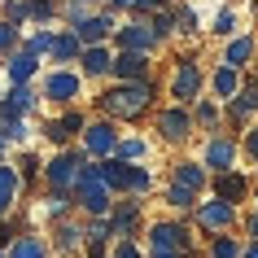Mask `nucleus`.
<instances>
[{"label": "nucleus", "instance_id": "nucleus-1", "mask_svg": "<svg viewBox=\"0 0 258 258\" xmlns=\"http://www.w3.org/2000/svg\"><path fill=\"white\" fill-rule=\"evenodd\" d=\"M153 101V83H118V88H109L105 92V109L109 114H118V118H136V114H145Z\"/></svg>", "mask_w": 258, "mask_h": 258}, {"label": "nucleus", "instance_id": "nucleus-2", "mask_svg": "<svg viewBox=\"0 0 258 258\" xmlns=\"http://www.w3.org/2000/svg\"><path fill=\"white\" fill-rule=\"evenodd\" d=\"M75 192H79V206L88 215H105L109 210V184L96 175V166H83V179H79Z\"/></svg>", "mask_w": 258, "mask_h": 258}, {"label": "nucleus", "instance_id": "nucleus-3", "mask_svg": "<svg viewBox=\"0 0 258 258\" xmlns=\"http://www.w3.org/2000/svg\"><path fill=\"white\" fill-rule=\"evenodd\" d=\"M79 179H83V153H61V158L48 162V184H53V192L79 188Z\"/></svg>", "mask_w": 258, "mask_h": 258}, {"label": "nucleus", "instance_id": "nucleus-4", "mask_svg": "<svg viewBox=\"0 0 258 258\" xmlns=\"http://www.w3.org/2000/svg\"><path fill=\"white\" fill-rule=\"evenodd\" d=\"M197 92H202V70H197V61H179L175 79H171V96H175L179 105H188V101H197Z\"/></svg>", "mask_w": 258, "mask_h": 258}, {"label": "nucleus", "instance_id": "nucleus-5", "mask_svg": "<svg viewBox=\"0 0 258 258\" xmlns=\"http://www.w3.org/2000/svg\"><path fill=\"white\" fill-rule=\"evenodd\" d=\"M197 223H202V228H210V232H219V236H223V232L232 228V223H236V206H228V202H202L197 206Z\"/></svg>", "mask_w": 258, "mask_h": 258}, {"label": "nucleus", "instance_id": "nucleus-6", "mask_svg": "<svg viewBox=\"0 0 258 258\" xmlns=\"http://www.w3.org/2000/svg\"><path fill=\"white\" fill-rule=\"evenodd\" d=\"M153 254H184L188 249V228L179 223H153Z\"/></svg>", "mask_w": 258, "mask_h": 258}, {"label": "nucleus", "instance_id": "nucleus-7", "mask_svg": "<svg viewBox=\"0 0 258 258\" xmlns=\"http://www.w3.org/2000/svg\"><path fill=\"white\" fill-rule=\"evenodd\" d=\"M153 44H158V35H153V22H132V27L118 31V48L122 53H153Z\"/></svg>", "mask_w": 258, "mask_h": 258}, {"label": "nucleus", "instance_id": "nucleus-8", "mask_svg": "<svg viewBox=\"0 0 258 258\" xmlns=\"http://www.w3.org/2000/svg\"><path fill=\"white\" fill-rule=\"evenodd\" d=\"M206 166H210L215 175L232 171V166H236V140L232 136H210V145H206Z\"/></svg>", "mask_w": 258, "mask_h": 258}, {"label": "nucleus", "instance_id": "nucleus-9", "mask_svg": "<svg viewBox=\"0 0 258 258\" xmlns=\"http://www.w3.org/2000/svg\"><path fill=\"white\" fill-rule=\"evenodd\" d=\"M114 75L127 83H145L149 79V57L145 53H118L114 57Z\"/></svg>", "mask_w": 258, "mask_h": 258}, {"label": "nucleus", "instance_id": "nucleus-10", "mask_svg": "<svg viewBox=\"0 0 258 258\" xmlns=\"http://www.w3.org/2000/svg\"><path fill=\"white\" fill-rule=\"evenodd\" d=\"M215 192H219V202H245V192H249V179L241 175V171H223V175H215Z\"/></svg>", "mask_w": 258, "mask_h": 258}, {"label": "nucleus", "instance_id": "nucleus-11", "mask_svg": "<svg viewBox=\"0 0 258 258\" xmlns=\"http://www.w3.org/2000/svg\"><path fill=\"white\" fill-rule=\"evenodd\" d=\"M88 136H83V149L88 153H114L118 149V136H114V127L109 122H92V127H83Z\"/></svg>", "mask_w": 258, "mask_h": 258}, {"label": "nucleus", "instance_id": "nucleus-12", "mask_svg": "<svg viewBox=\"0 0 258 258\" xmlns=\"http://www.w3.org/2000/svg\"><path fill=\"white\" fill-rule=\"evenodd\" d=\"M192 114L188 109H166L162 118H158V127H162V136L166 140H188V132H192Z\"/></svg>", "mask_w": 258, "mask_h": 258}, {"label": "nucleus", "instance_id": "nucleus-13", "mask_svg": "<svg viewBox=\"0 0 258 258\" xmlns=\"http://www.w3.org/2000/svg\"><path fill=\"white\" fill-rule=\"evenodd\" d=\"M258 57V44L249 40V35H236V40L228 44V53H223V66H232V70H245L249 61Z\"/></svg>", "mask_w": 258, "mask_h": 258}, {"label": "nucleus", "instance_id": "nucleus-14", "mask_svg": "<svg viewBox=\"0 0 258 258\" xmlns=\"http://www.w3.org/2000/svg\"><path fill=\"white\" fill-rule=\"evenodd\" d=\"M44 92L53 96V101H75V92H79V75H70V70H53L48 83H44Z\"/></svg>", "mask_w": 258, "mask_h": 258}, {"label": "nucleus", "instance_id": "nucleus-15", "mask_svg": "<svg viewBox=\"0 0 258 258\" xmlns=\"http://www.w3.org/2000/svg\"><path fill=\"white\" fill-rule=\"evenodd\" d=\"M210 88H215V96L228 105L232 96L241 92V70H232V66H219L215 70V79H210Z\"/></svg>", "mask_w": 258, "mask_h": 258}, {"label": "nucleus", "instance_id": "nucleus-16", "mask_svg": "<svg viewBox=\"0 0 258 258\" xmlns=\"http://www.w3.org/2000/svg\"><path fill=\"white\" fill-rule=\"evenodd\" d=\"M109 27H114V22H109L105 14H101V18H83L79 27H75V35H79V44H88V48H96V44H101V40L109 35Z\"/></svg>", "mask_w": 258, "mask_h": 258}, {"label": "nucleus", "instance_id": "nucleus-17", "mask_svg": "<svg viewBox=\"0 0 258 258\" xmlns=\"http://www.w3.org/2000/svg\"><path fill=\"white\" fill-rule=\"evenodd\" d=\"M96 175L105 179L109 188H132V166H127V162H118V158L101 162V166H96Z\"/></svg>", "mask_w": 258, "mask_h": 258}, {"label": "nucleus", "instance_id": "nucleus-18", "mask_svg": "<svg viewBox=\"0 0 258 258\" xmlns=\"http://www.w3.org/2000/svg\"><path fill=\"white\" fill-rule=\"evenodd\" d=\"M35 105V96H31V88H14V92L0 101V118H18V114H27V109Z\"/></svg>", "mask_w": 258, "mask_h": 258}, {"label": "nucleus", "instance_id": "nucleus-19", "mask_svg": "<svg viewBox=\"0 0 258 258\" xmlns=\"http://www.w3.org/2000/svg\"><path fill=\"white\" fill-rule=\"evenodd\" d=\"M35 75V53H14L9 57V79H14V88H27V79Z\"/></svg>", "mask_w": 258, "mask_h": 258}, {"label": "nucleus", "instance_id": "nucleus-20", "mask_svg": "<svg viewBox=\"0 0 258 258\" xmlns=\"http://www.w3.org/2000/svg\"><path fill=\"white\" fill-rule=\"evenodd\" d=\"M175 184H179V188H188V192H202V188H206V166L179 162V166H175Z\"/></svg>", "mask_w": 258, "mask_h": 258}, {"label": "nucleus", "instance_id": "nucleus-21", "mask_svg": "<svg viewBox=\"0 0 258 258\" xmlns=\"http://www.w3.org/2000/svg\"><path fill=\"white\" fill-rule=\"evenodd\" d=\"M18 188H22V175H18L14 166H0V215H5V210L14 206Z\"/></svg>", "mask_w": 258, "mask_h": 258}, {"label": "nucleus", "instance_id": "nucleus-22", "mask_svg": "<svg viewBox=\"0 0 258 258\" xmlns=\"http://www.w3.org/2000/svg\"><path fill=\"white\" fill-rule=\"evenodd\" d=\"M75 132H83V114H66L61 122H48V127H44V136L57 140V145H61V140H70Z\"/></svg>", "mask_w": 258, "mask_h": 258}, {"label": "nucleus", "instance_id": "nucleus-23", "mask_svg": "<svg viewBox=\"0 0 258 258\" xmlns=\"http://www.w3.org/2000/svg\"><path fill=\"white\" fill-rule=\"evenodd\" d=\"M105 70H114V57L96 44V48H83V75H105Z\"/></svg>", "mask_w": 258, "mask_h": 258}, {"label": "nucleus", "instance_id": "nucleus-24", "mask_svg": "<svg viewBox=\"0 0 258 258\" xmlns=\"http://www.w3.org/2000/svg\"><path fill=\"white\" fill-rule=\"evenodd\" d=\"M9 258H48V249H44L40 236H22V241H14Z\"/></svg>", "mask_w": 258, "mask_h": 258}, {"label": "nucleus", "instance_id": "nucleus-25", "mask_svg": "<svg viewBox=\"0 0 258 258\" xmlns=\"http://www.w3.org/2000/svg\"><path fill=\"white\" fill-rule=\"evenodd\" d=\"M136 215H140V206H136V202L118 206V210H114V236H127V232L136 228Z\"/></svg>", "mask_w": 258, "mask_h": 258}, {"label": "nucleus", "instance_id": "nucleus-26", "mask_svg": "<svg viewBox=\"0 0 258 258\" xmlns=\"http://www.w3.org/2000/svg\"><path fill=\"white\" fill-rule=\"evenodd\" d=\"M241 254H245V245L236 236H215L210 241V258H241Z\"/></svg>", "mask_w": 258, "mask_h": 258}, {"label": "nucleus", "instance_id": "nucleus-27", "mask_svg": "<svg viewBox=\"0 0 258 258\" xmlns=\"http://www.w3.org/2000/svg\"><path fill=\"white\" fill-rule=\"evenodd\" d=\"M53 57L57 61H75L79 57V35H53Z\"/></svg>", "mask_w": 258, "mask_h": 258}, {"label": "nucleus", "instance_id": "nucleus-28", "mask_svg": "<svg viewBox=\"0 0 258 258\" xmlns=\"http://www.w3.org/2000/svg\"><path fill=\"white\" fill-rule=\"evenodd\" d=\"M166 202L175 206V210H192V206H197V192H188V188H179V184H171V188H166Z\"/></svg>", "mask_w": 258, "mask_h": 258}, {"label": "nucleus", "instance_id": "nucleus-29", "mask_svg": "<svg viewBox=\"0 0 258 258\" xmlns=\"http://www.w3.org/2000/svg\"><path fill=\"white\" fill-rule=\"evenodd\" d=\"M27 53H53V31H35V35H31L27 40Z\"/></svg>", "mask_w": 258, "mask_h": 258}, {"label": "nucleus", "instance_id": "nucleus-30", "mask_svg": "<svg viewBox=\"0 0 258 258\" xmlns=\"http://www.w3.org/2000/svg\"><path fill=\"white\" fill-rule=\"evenodd\" d=\"M79 236H83L79 228H70V223H61V228H57V249H75V245H79Z\"/></svg>", "mask_w": 258, "mask_h": 258}, {"label": "nucleus", "instance_id": "nucleus-31", "mask_svg": "<svg viewBox=\"0 0 258 258\" xmlns=\"http://www.w3.org/2000/svg\"><path fill=\"white\" fill-rule=\"evenodd\" d=\"M118 162H127V158H140V153H145V140H118Z\"/></svg>", "mask_w": 258, "mask_h": 258}, {"label": "nucleus", "instance_id": "nucleus-32", "mask_svg": "<svg viewBox=\"0 0 258 258\" xmlns=\"http://www.w3.org/2000/svg\"><path fill=\"white\" fill-rule=\"evenodd\" d=\"M109 232H114V223H92L83 236H88V245H105V241H109Z\"/></svg>", "mask_w": 258, "mask_h": 258}, {"label": "nucleus", "instance_id": "nucleus-33", "mask_svg": "<svg viewBox=\"0 0 258 258\" xmlns=\"http://www.w3.org/2000/svg\"><path fill=\"white\" fill-rule=\"evenodd\" d=\"M192 27H197V14H192L188 5H179L175 9V31H192Z\"/></svg>", "mask_w": 258, "mask_h": 258}, {"label": "nucleus", "instance_id": "nucleus-34", "mask_svg": "<svg viewBox=\"0 0 258 258\" xmlns=\"http://www.w3.org/2000/svg\"><path fill=\"white\" fill-rule=\"evenodd\" d=\"M197 122H206V127H215V122H219V105H215V101H202V105H197Z\"/></svg>", "mask_w": 258, "mask_h": 258}, {"label": "nucleus", "instance_id": "nucleus-35", "mask_svg": "<svg viewBox=\"0 0 258 258\" xmlns=\"http://www.w3.org/2000/svg\"><path fill=\"white\" fill-rule=\"evenodd\" d=\"M232 31H236V14H232V9H223V14L215 18V35H232Z\"/></svg>", "mask_w": 258, "mask_h": 258}, {"label": "nucleus", "instance_id": "nucleus-36", "mask_svg": "<svg viewBox=\"0 0 258 258\" xmlns=\"http://www.w3.org/2000/svg\"><path fill=\"white\" fill-rule=\"evenodd\" d=\"M27 9H31V18H35V22H48V18H53V0H31Z\"/></svg>", "mask_w": 258, "mask_h": 258}, {"label": "nucleus", "instance_id": "nucleus-37", "mask_svg": "<svg viewBox=\"0 0 258 258\" xmlns=\"http://www.w3.org/2000/svg\"><path fill=\"white\" fill-rule=\"evenodd\" d=\"M18 44V27H9V22H0V53H9Z\"/></svg>", "mask_w": 258, "mask_h": 258}, {"label": "nucleus", "instance_id": "nucleus-38", "mask_svg": "<svg viewBox=\"0 0 258 258\" xmlns=\"http://www.w3.org/2000/svg\"><path fill=\"white\" fill-rule=\"evenodd\" d=\"M241 149H245V153H249V158L258 162V127H245V140H241Z\"/></svg>", "mask_w": 258, "mask_h": 258}, {"label": "nucleus", "instance_id": "nucleus-39", "mask_svg": "<svg viewBox=\"0 0 258 258\" xmlns=\"http://www.w3.org/2000/svg\"><path fill=\"white\" fill-rule=\"evenodd\" d=\"M149 188V171L145 166H132V192H145Z\"/></svg>", "mask_w": 258, "mask_h": 258}, {"label": "nucleus", "instance_id": "nucleus-40", "mask_svg": "<svg viewBox=\"0 0 258 258\" xmlns=\"http://www.w3.org/2000/svg\"><path fill=\"white\" fill-rule=\"evenodd\" d=\"M114 258H140V254H136V245H132V241H122L118 249H114Z\"/></svg>", "mask_w": 258, "mask_h": 258}, {"label": "nucleus", "instance_id": "nucleus-41", "mask_svg": "<svg viewBox=\"0 0 258 258\" xmlns=\"http://www.w3.org/2000/svg\"><path fill=\"white\" fill-rule=\"evenodd\" d=\"M241 258H258V241H249V245H245V254Z\"/></svg>", "mask_w": 258, "mask_h": 258}, {"label": "nucleus", "instance_id": "nucleus-42", "mask_svg": "<svg viewBox=\"0 0 258 258\" xmlns=\"http://www.w3.org/2000/svg\"><path fill=\"white\" fill-rule=\"evenodd\" d=\"M249 236H254V241H258V210H254V215H249Z\"/></svg>", "mask_w": 258, "mask_h": 258}, {"label": "nucleus", "instance_id": "nucleus-43", "mask_svg": "<svg viewBox=\"0 0 258 258\" xmlns=\"http://www.w3.org/2000/svg\"><path fill=\"white\" fill-rule=\"evenodd\" d=\"M162 0H136V9H158Z\"/></svg>", "mask_w": 258, "mask_h": 258}, {"label": "nucleus", "instance_id": "nucleus-44", "mask_svg": "<svg viewBox=\"0 0 258 258\" xmlns=\"http://www.w3.org/2000/svg\"><path fill=\"white\" fill-rule=\"evenodd\" d=\"M114 5H118V9H136V0H114Z\"/></svg>", "mask_w": 258, "mask_h": 258}, {"label": "nucleus", "instance_id": "nucleus-45", "mask_svg": "<svg viewBox=\"0 0 258 258\" xmlns=\"http://www.w3.org/2000/svg\"><path fill=\"white\" fill-rule=\"evenodd\" d=\"M153 258H184V254H153Z\"/></svg>", "mask_w": 258, "mask_h": 258}, {"label": "nucleus", "instance_id": "nucleus-46", "mask_svg": "<svg viewBox=\"0 0 258 258\" xmlns=\"http://www.w3.org/2000/svg\"><path fill=\"white\" fill-rule=\"evenodd\" d=\"M79 5H92V0H79Z\"/></svg>", "mask_w": 258, "mask_h": 258}, {"label": "nucleus", "instance_id": "nucleus-47", "mask_svg": "<svg viewBox=\"0 0 258 258\" xmlns=\"http://www.w3.org/2000/svg\"><path fill=\"white\" fill-rule=\"evenodd\" d=\"M0 153H5V140H0Z\"/></svg>", "mask_w": 258, "mask_h": 258}]
</instances>
